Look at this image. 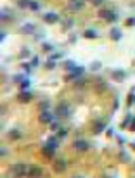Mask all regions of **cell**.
I'll use <instances>...</instances> for the list:
<instances>
[{
    "instance_id": "cell-1",
    "label": "cell",
    "mask_w": 135,
    "mask_h": 178,
    "mask_svg": "<svg viewBox=\"0 0 135 178\" xmlns=\"http://www.w3.org/2000/svg\"><path fill=\"white\" fill-rule=\"evenodd\" d=\"M99 16H101L102 19L109 21V23H116V21H118V14L113 12V10H101V12H99Z\"/></svg>"
},
{
    "instance_id": "cell-2",
    "label": "cell",
    "mask_w": 135,
    "mask_h": 178,
    "mask_svg": "<svg viewBox=\"0 0 135 178\" xmlns=\"http://www.w3.org/2000/svg\"><path fill=\"white\" fill-rule=\"evenodd\" d=\"M12 173L14 175H26V173H30V166H26V164H14L12 166Z\"/></svg>"
},
{
    "instance_id": "cell-3",
    "label": "cell",
    "mask_w": 135,
    "mask_h": 178,
    "mask_svg": "<svg viewBox=\"0 0 135 178\" xmlns=\"http://www.w3.org/2000/svg\"><path fill=\"white\" fill-rule=\"evenodd\" d=\"M83 71H85L83 66H76V68H74V69H73L68 76H66V81H69V80H74V78H78V76H82Z\"/></svg>"
},
{
    "instance_id": "cell-4",
    "label": "cell",
    "mask_w": 135,
    "mask_h": 178,
    "mask_svg": "<svg viewBox=\"0 0 135 178\" xmlns=\"http://www.w3.org/2000/svg\"><path fill=\"white\" fill-rule=\"evenodd\" d=\"M83 5H85V0H69L68 2L69 10H80V9H83Z\"/></svg>"
},
{
    "instance_id": "cell-5",
    "label": "cell",
    "mask_w": 135,
    "mask_h": 178,
    "mask_svg": "<svg viewBox=\"0 0 135 178\" xmlns=\"http://www.w3.org/2000/svg\"><path fill=\"white\" fill-rule=\"evenodd\" d=\"M43 21H45L47 24H55V23L59 21V16H57L55 12H47V14L43 16Z\"/></svg>"
},
{
    "instance_id": "cell-6",
    "label": "cell",
    "mask_w": 135,
    "mask_h": 178,
    "mask_svg": "<svg viewBox=\"0 0 135 178\" xmlns=\"http://www.w3.org/2000/svg\"><path fill=\"white\" fill-rule=\"evenodd\" d=\"M55 112H57L59 116H62V118H66V116H69V107H68L66 104H59L57 109H55Z\"/></svg>"
},
{
    "instance_id": "cell-7",
    "label": "cell",
    "mask_w": 135,
    "mask_h": 178,
    "mask_svg": "<svg viewBox=\"0 0 135 178\" xmlns=\"http://www.w3.org/2000/svg\"><path fill=\"white\" fill-rule=\"evenodd\" d=\"M52 119H54L52 111H43V112L40 114V121H42V123H52Z\"/></svg>"
},
{
    "instance_id": "cell-8",
    "label": "cell",
    "mask_w": 135,
    "mask_h": 178,
    "mask_svg": "<svg viewBox=\"0 0 135 178\" xmlns=\"http://www.w3.org/2000/svg\"><path fill=\"white\" fill-rule=\"evenodd\" d=\"M21 31H23L24 35H33V33H35V26H33L31 23H26V24L21 26Z\"/></svg>"
},
{
    "instance_id": "cell-9",
    "label": "cell",
    "mask_w": 135,
    "mask_h": 178,
    "mask_svg": "<svg viewBox=\"0 0 135 178\" xmlns=\"http://www.w3.org/2000/svg\"><path fill=\"white\" fill-rule=\"evenodd\" d=\"M74 149L85 152V150H88V144H87L85 140H76V142H74Z\"/></svg>"
},
{
    "instance_id": "cell-10",
    "label": "cell",
    "mask_w": 135,
    "mask_h": 178,
    "mask_svg": "<svg viewBox=\"0 0 135 178\" xmlns=\"http://www.w3.org/2000/svg\"><path fill=\"white\" fill-rule=\"evenodd\" d=\"M18 100H19V102H30V100H31V93L28 92V90H23L19 95H18Z\"/></svg>"
},
{
    "instance_id": "cell-11",
    "label": "cell",
    "mask_w": 135,
    "mask_h": 178,
    "mask_svg": "<svg viewBox=\"0 0 135 178\" xmlns=\"http://www.w3.org/2000/svg\"><path fill=\"white\" fill-rule=\"evenodd\" d=\"M126 78V73L121 69H116L113 71V80H116V81H123V80Z\"/></svg>"
},
{
    "instance_id": "cell-12",
    "label": "cell",
    "mask_w": 135,
    "mask_h": 178,
    "mask_svg": "<svg viewBox=\"0 0 135 178\" xmlns=\"http://www.w3.org/2000/svg\"><path fill=\"white\" fill-rule=\"evenodd\" d=\"M121 36H123V35H121V30H120V28H113V30H111V38H113L114 42L121 40Z\"/></svg>"
},
{
    "instance_id": "cell-13",
    "label": "cell",
    "mask_w": 135,
    "mask_h": 178,
    "mask_svg": "<svg viewBox=\"0 0 135 178\" xmlns=\"http://www.w3.org/2000/svg\"><path fill=\"white\" fill-rule=\"evenodd\" d=\"M54 150H55V149H52V147H49V145H45V147H43V156H45V158H54Z\"/></svg>"
},
{
    "instance_id": "cell-14",
    "label": "cell",
    "mask_w": 135,
    "mask_h": 178,
    "mask_svg": "<svg viewBox=\"0 0 135 178\" xmlns=\"http://www.w3.org/2000/svg\"><path fill=\"white\" fill-rule=\"evenodd\" d=\"M66 169V161L64 159H61V161H57L55 163V171H59V173H62Z\"/></svg>"
},
{
    "instance_id": "cell-15",
    "label": "cell",
    "mask_w": 135,
    "mask_h": 178,
    "mask_svg": "<svg viewBox=\"0 0 135 178\" xmlns=\"http://www.w3.org/2000/svg\"><path fill=\"white\" fill-rule=\"evenodd\" d=\"M30 175H31V177H40L42 169L38 168V166H30Z\"/></svg>"
},
{
    "instance_id": "cell-16",
    "label": "cell",
    "mask_w": 135,
    "mask_h": 178,
    "mask_svg": "<svg viewBox=\"0 0 135 178\" xmlns=\"http://www.w3.org/2000/svg\"><path fill=\"white\" fill-rule=\"evenodd\" d=\"M101 131H104V123H102V121L95 123V126H93V133H95V135H99Z\"/></svg>"
},
{
    "instance_id": "cell-17",
    "label": "cell",
    "mask_w": 135,
    "mask_h": 178,
    "mask_svg": "<svg viewBox=\"0 0 135 178\" xmlns=\"http://www.w3.org/2000/svg\"><path fill=\"white\" fill-rule=\"evenodd\" d=\"M83 35H85V38H97V36H99V35H97V31H93V30H87L85 31V33H83Z\"/></svg>"
},
{
    "instance_id": "cell-18",
    "label": "cell",
    "mask_w": 135,
    "mask_h": 178,
    "mask_svg": "<svg viewBox=\"0 0 135 178\" xmlns=\"http://www.w3.org/2000/svg\"><path fill=\"white\" fill-rule=\"evenodd\" d=\"M74 68H76V64H74L73 61H66V62H64V69H66V71H69V73H71Z\"/></svg>"
},
{
    "instance_id": "cell-19",
    "label": "cell",
    "mask_w": 135,
    "mask_h": 178,
    "mask_svg": "<svg viewBox=\"0 0 135 178\" xmlns=\"http://www.w3.org/2000/svg\"><path fill=\"white\" fill-rule=\"evenodd\" d=\"M9 139L18 140V139H21V133L18 131V130H10V131H9Z\"/></svg>"
},
{
    "instance_id": "cell-20",
    "label": "cell",
    "mask_w": 135,
    "mask_h": 178,
    "mask_svg": "<svg viewBox=\"0 0 135 178\" xmlns=\"http://www.w3.org/2000/svg\"><path fill=\"white\" fill-rule=\"evenodd\" d=\"M10 18H12V12H10L9 9H4V10H2V19H4V21L10 19Z\"/></svg>"
},
{
    "instance_id": "cell-21",
    "label": "cell",
    "mask_w": 135,
    "mask_h": 178,
    "mask_svg": "<svg viewBox=\"0 0 135 178\" xmlns=\"http://www.w3.org/2000/svg\"><path fill=\"white\" fill-rule=\"evenodd\" d=\"M31 0H18V5H19L21 9H26V7H30Z\"/></svg>"
},
{
    "instance_id": "cell-22",
    "label": "cell",
    "mask_w": 135,
    "mask_h": 178,
    "mask_svg": "<svg viewBox=\"0 0 135 178\" xmlns=\"http://www.w3.org/2000/svg\"><path fill=\"white\" fill-rule=\"evenodd\" d=\"M30 9H31V10H35V12H38V10H40V4H38L36 0H31V4H30Z\"/></svg>"
},
{
    "instance_id": "cell-23",
    "label": "cell",
    "mask_w": 135,
    "mask_h": 178,
    "mask_svg": "<svg viewBox=\"0 0 135 178\" xmlns=\"http://www.w3.org/2000/svg\"><path fill=\"white\" fill-rule=\"evenodd\" d=\"M57 137H52L50 140H49V144H47V145H49V147H52V149H57Z\"/></svg>"
},
{
    "instance_id": "cell-24",
    "label": "cell",
    "mask_w": 135,
    "mask_h": 178,
    "mask_svg": "<svg viewBox=\"0 0 135 178\" xmlns=\"http://www.w3.org/2000/svg\"><path fill=\"white\" fill-rule=\"evenodd\" d=\"M90 68H92V71H99L101 68H102V64H101L99 61H93L92 64H90Z\"/></svg>"
},
{
    "instance_id": "cell-25",
    "label": "cell",
    "mask_w": 135,
    "mask_h": 178,
    "mask_svg": "<svg viewBox=\"0 0 135 178\" xmlns=\"http://www.w3.org/2000/svg\"><path fill=\"white\" fill-rule=\"evenodd\" d=\"M55 68V61L49 59V62H45V69H54Z\"/></svg>"
},
{
    "instance_id": "cell-26",
    "label": "cell",
    "mask_w": 135,
    "mask_h": 178,
    "mask_svg": "<svg viewBox=\"0 0 135 178\" xmlns=\"http://www.w3.org/2000/svg\"><path fill=\"white\" fill-rule=\"evenodd\" d=\"M21 88H23V90L30 88V80H23V81H21Z\"/></svg>"
},
{
    "instance_id": "cell-27",
    "label": "cell",
    "mask_w": 135,
    "mask_h": 178,
    "mask_svg": "<svg viewBox=\"0 0 135 178\" xmlns=\"http://www.w3.org/2000/svg\"><path fill=\"white\" fill-rule=\"evenodd\" d=\"M68 135V130H57V139H64Z\"/></svg>"
},
{
    "instance_id": "cell-28",
    "label": "cell",
    "mask_w": 135,
    "mask_h": 178,
    "mask_svg": "<svg viewBox=\"0 0 135 178\" xmlns=\"http://www.w3.org/2000/svg\"><path fill=\"white\" fill-rule=\"evenodd\" d=\"M120 159H121L123 163H128V161H130V156H128L126 152H121V154H120Z\"/></svg>"
},
{
    "instance_id": "cell-29",
    "label": "cell",
    "mask_w": 135,
    "mask_h": 178,
    "mask_svg": "<svg viewBox=\"0 0 135 178\" xmlns=\"http://www.w3.org/2000/svg\"><path fill=\"white\" fill-rule=\"evenodd\" d=\"M42 49L45 50V52H52V49H54V47H52V45H49V43H43V45H42Z\"/></svg>"
},
{
    "instance_id": "cell-30",
    "label": "cell",
    "mask_w": 135,
    "mask_h": 178,
    "mask_svg": "<svg viewBox=\"0 0 135 178\" xmlns=\"http://www.w3.org/2000/svg\"><path fill=\"white\" fill-rule=\"evenodd\" d=\"M31 68H33L31 64H28V62H23V69L26 71V73H30V69H31Z\"/></svg>"
},
{
    "instance_id": "cell-31",
    "label": "cell",
    "mask_w": 135,
    "mask_h": 178,
    "mask_svg": "<svg viewBox=\"0 0 135 178\" xmlns=\"http://www.w3.org/2000/svg\"><path fill=\"white\" fill-rule=\"evenodd\" d=\"M130 121H132V116H128V118L125 119V121H123V125H121V128H126V126H128V123H130Z\"/></svg>"
},
{
    "instance_id": "cell-32",
    "label": "cell",
    "mask_w": 135,
    "mask_h": 178,
    "mask_svg": "<svg viewBox=\"0 0 135 178\" xmlns=\"http://www.w3.org/2000/svg\"><path fill=\"white\" fill-rule=\"evenodd\" d=\"M40 109H43V111H49V102L45 100V102H42L40 104Z\"/></svg>"
},
{
    "instance_id": "cell-33",
    "label": "cell",
    "mask_w": 135,
    "mask_h": 178,
    "mask_svg": "<svg viewBox=\"0 0 135 178\" xmlns=\"http://www.w3.org/2000/svg\"><path fill=\"white\" fill-rule=\"evenodd\" d=\"M50 130H52V131H57V130H59V125L52 121V123H50Z\"/></svg>"
},
{
    "instance_id": "cell-34",
    "label": "cell",
    "mask_w": 135,
    "mask_h": 178,
    "mask_svg": "<svg viewBox=\"0 0 135 178\" xmlns=\"http://www.w3.org/2000/svg\"><path fill=\"white\" fill-rule=\"evenodd\" d=\"M38 64H40V59H38V57H33V61H31V66L35 68V66H38Z\"/></svg>"
},
{
    "instance_id": "cell-35",
    "label": "cell",
    "mask_w": 135,
    "mask_h": 178,
    "mask_svg": "<svg viewBox=\"0 0 135 178\" xmlns=\"http://www.w3.org/2000/svg\"><path fill=\"white\" fill-rule=\"evenodd\" d=\"M134 24H135L134 18H128V19H126V26H134Z\"/></svg>"
},
{
    "instance_id": "cell-36",
    "label": "cell",
    "mask_w": 135,
    "mask_h": 178,
    "mask_svg": "<svg viewBox=\"0 0 135 178\" xmlns=\"http://www.w3.org/2000/svg\"><path fill=\"white\" fill-rule=\"evenodd\" d=\"M128 104H130V106L134 104V90H132V92H130V95H128Z\"/></svg>"
},
{
    "instance_id": "cell-37",
    "label": "cell",
    "mask_w": 135,
    "mask_h": 178,
    "mask_svg": "<svg viewBox=\"0 0 135 178\" xmlns=\"http://www.w3.org/2000/svg\"><path fill=\"white\" fill-rule=\"evenodd\" d=\"M59 57H61V54H50V57H49V59H52V61H57Z\"/></svg>"
},
{
    "instance_id": "cell-38",
    "label": "cell",
    "mask_w": 135,
    "mask_h": 178,
    "mask_svg": "<svg viewBox=\"0 0 135 178\" xmlns=\"http://www.w3.org/2000/svg\"><path fill=\"white\" fill-rule=\"evenodd\" d=\"M23 76H21V74H18V76H14V81H16V83H21V81H23Z\"/></svg>"
},
{
    "instance_id": "cell-39",
    "label": "cell",
    "mask_w": 135,
    "mask_h": 178,
    "mask_svg": "<svg viewBox=\"0 0 135 178\" xmlns=\"http://www.w3.org/2000/svg\"><path fill=\"white\" fill-rule=\"evenodd\" d=\"M90 2H92L93 5H101V4H102L104 0H90Z\"/></svg>"
},
{
    "instance_id": "cell-40",
    "label": "cell",
    "mask_w": 135,
    "mask_h": 178,
    "mask_svg": "<svg viewBox=\"0 0 135 178\" xmlns=\"http://www.w3.org/2000/svg\"><path fill=\"white\" fill-rule=\"evenodd\" d=\"M71 26H73V21H71V19H69L68 23H66V24H64V28H71Z\"/></svg>"
},
{
    "instance_id": "cell-41",
    "label": "cell",
    "mask_w": 135,
    "mask_h": 178,
    "mask_svg": "<svg viewBox=\"0 0 135 178\" xmlns=\"http://www.w3.org/2000/svg\"><path fill=\"white\" fill-rule=\"evenodd\" d=\"M24 55H30V50H28V49L23 50V57H24Z\"/></svg>"
},
{
    "instance_id": "cell-42",
    "label": "cell",
    "mask_w": 135,
    "mask_h": 178,
    "mask_svg": "<svg viewBox=\"0 0 135 178\" xmlns=\"http://www.w3.org/2000/svg\"><path fill=\"white\" fill-rule=\"evenodd\" d=\"M128 128L132 130V131H135V119H134V121H132V126H128Z\"/></svg>"
},
{
    "instance_id": "cell-43",
    "label": "cell",
    "mask_w": 135,
    "mask_h": 178,
    "mask_svg": "<svg viewBox=\"0 0 135 178\" xmlns=\"http://www.w3.org/2000/svg\"><path fill=\"white\" fill-rule=\"evenodd\" d=\"M69 42H71V43H73V42H76V36H74V35H71V36H69Z\"/></svg>"
}]
</instances>
